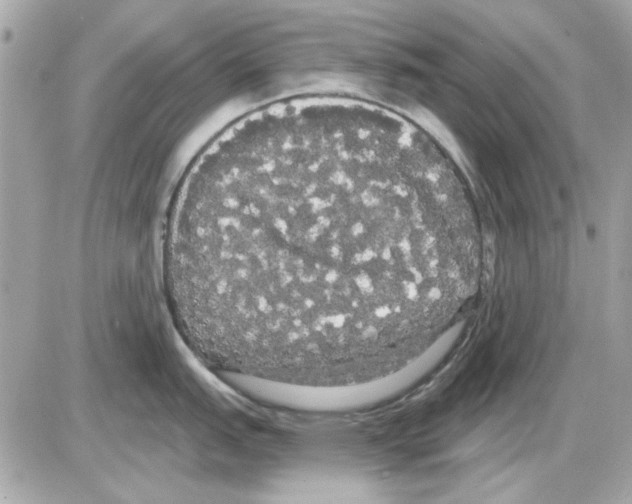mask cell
<instances>
[{
    "label": "cell",
    "instance_id": "cell-1",
    "mask_svg": "<svg viewBox=\"0 0 632 504\" xmlns=\"http://www.w3.org/2000/svg\"><path fill=\"white\" fill-rule=\"evenodd\" d=\"M461 244L443 175L384 113L345 103L237 124L188 173L166 257L195 344L241 371L341 386L438 328Z\"/></svg>",
    "mask_w": 632,
    "mask_h": 504
}]
</instances>
